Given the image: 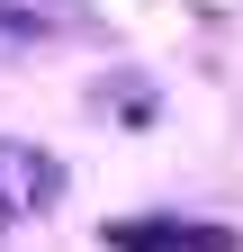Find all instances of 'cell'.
I'll return each instance as SVG.
<instances>
[{
  "instance_id": "7a4b0ae2",
  "label": "cell",
  "mask_w": 243,
  "mask_h": 252,
  "mask_svg": "<svg viewBox=\"0 0 243 252\" xmlns=\"http://www.w3.org/2000/svg\"><path fill=\"white\" fill-rule=\"evenodd\" d=\"M54 198H63V162H54L45 144L0 135V207H9V216H45Z\"/></svg>"
},
{
  "instance_id": "3957f363",
  "label": "cell",
  "mask_w": 243,
  "mask_h": 252,
  "mask_svg": "<svg viewBox=\"0 0 243 252\" xmlns=\"http://www.w3.org/2000/svg\"><path fill=\"white\" fill-rule=\"evenodd\" d=\"M0 225H18V216H9V207H0Z\"/></svg>"
},
{
  "instance_id": "6da1fadb",
  "label": "cell",
  "mask_w": 243,
  "mask_h": 252,
  "mask_svg": "<svg viewBox=\"0 0 243 252\" xmlns=\"http://www.w3.org/2000/svg\"><path fill=\"white\" fill-rule=\"evenodd\" d=\"M108 243L117 252H243L234 225H198V216H117Z\"/></svg>"
}]
</instances>
